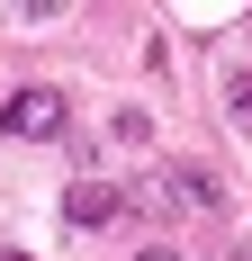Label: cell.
Returning a JSON list of instances; mask_svg holds the SVG:
<instances>
[{
  "label": "cell",
  "mask_w": 252,
  "mask_h": 261,
  "mask_svg": "<svg viewBox=\"0 0 252 261\" xmlns=\"http://www.w3.org/2000/svg\"><path fill=\"white\" fill-rule=\"evenodd\" d=\"M0 126L27 135V144H63V135H72V108H63V90H54V81H27L18 99L0 108Z\"/></svg>",
  "instance_id": "6da1fadb"
},
{
  "label": "cell",
  "mask_w": 252,
  "mask_h": 261,
  "mask_svg": "<svg viewBox=\"0 0 252 261\" xmlns=\"http://www.w3.org/2000/svg\"><path fill=\"white\" fill-rule=\"evenodd\" d=\"M126 216V189L117 180H72L63 189V225H81V234H99V225H117Z\"/></svg>",
  "instance_id": "7a4b0ae2"
},
{
  "label": "cell",
  "mask_w": 252,
  "mask_h": 261,
  "mask_svg": "<svg viewBox=\"0 0 252 261\" xmlns=\"http://www.w3.org/2000/svg\"><path fill=\"white\" fill-rule=\"evenodd\" d=\"M225 117L252 135V72H234V81H225Z\"/></svg>",
  "instance_id": "3957f363"
},
{
  "label": "cell",
  "mask_w": 252,
  "mask_h": 261,
  "mask_svg": "<svg viewBox=\"0 0 252 261\" xmlns=\"http://www.w3.org/2000/svg\"><path fill=\"white\" fill-rule=\"evenodd\" d=\"M135 261H180V252H171V243H144V252H135Z\"/></svg>",
  "instance_id": "277c9868"
},
{
  "label": "cell",
  "mask_w": 252,
  "mask_h": 261,
  "mask_svg": "<svg viewBox=\"0 0 252 261\" xmlns=\"http://www.w3.org/2000/svg\"><path fill=\"white\" fill-rule=\"evenodd\" d=\"M0 261H27V252H0Z\"/></svg>",
  "instance_id": "5b68a950"
}]
</instances>
